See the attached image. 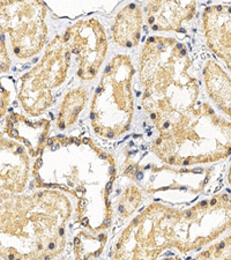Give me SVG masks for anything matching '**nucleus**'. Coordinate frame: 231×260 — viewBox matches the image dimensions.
Returning a JSON list of instances; mask_svg holds the SVG:
<instances>
[{
    "instance_id": "nucleus-1",
    "label": "nucleus",
    "mask_w": 231,
    "mask_h": 260,
    "mask_svg": "<svg viewBox=\"0 0 231 260\" xmlns=\"http://www.w3.org/2000/svg\"><path fill=\"white\" fill-rule=\"evenodd\" d=\"M78 200L56 187L0 194V258L56 259L65 253Z\"/></svg>"
},
{
    "instance_id": "nucleus-2",
    "label": "nucleus",
    "mask_w": 231,
    "mask_h": 260,
    "mask_svg": "<svg viewBox=\"0 0 231 260\" xmlns=\"http://www.w3.org/2000/svg\"><path fill=\"white\" fill-rule=\"evenodd\" d=\"M140 106L155 132L175 123L200 102L201 81L190 48L175 34H154L139 48Z\"/></svg>"
},
{
    "instance_id": "nucleus-3",
    "label": "nucleus",
    "mask_w": 231,
    "mask_h": 260,
    "mask_svg": "<svg viewBox=\"0 0 231 260\" xmlns=\"http://www.w3.org/2000/svg\"><path fill=\"white\" fill-rule=\"evenodd\" d=\"M159 161L174 168L214 162L231 153V121L200 101L175 123L156 132L150 145Z\"/></svg>"
},
{
    "instance_id": "nucleus-4",
    "label": "nucleus",
    "mask_w": 231,
    "mask_h": 260,
    "mask_svg": "<svg viewBox=\"0 0 231 260\" xmlns=\"http://www.w3.org/2000/svg\"><path fill=\"white\" fill-rule=\"evenodd\" d=\"M137 62L132 53L113 52L92 87L88 123L98 139L116 141L126 136L136 117Z\"/></svg>"
},
{
    "instance_id": "nucleus-5",
    "label": "nucleus",
    "mask_w": 231,
    "mask_h": 260,
    "mask_svg": "<svg viewBox=\"0 0 231 260\" xmlns=\"http://www.w3.org/2000/svg\"><path fill=\"white\" fill-rule=\"evenodd\" d=\"M54 22L42 0H0V75L39 59L60 31Z\"/></svg>"
},
{
    "instance_id": "nucleus-6",
    "label": "nucleus",
    "mask_w": 231,
    "mask_h": 260,
    "mask_svg": "<svg viewBox=\"0 0 231 260\" xmlns=\"http://www.w3.org/2000/svg\"><path fill=\"white\" fill-rule=\"evenodd\" d=\"M73 78L72 54L60 30L34 66L19 79L16 99L23 114L32 118L45 115L57 106Z\"/></svg>"
},
{
    "instance_id": "nucleus-7",
    "label": "nucleus",
    "mask_w": 231,
    "mask_h": 260,
    "mask_svg": "<svg viewBox=\"0 0 231 260\" xmlns=\"http://www.w3.org/2000/svg\"><path fill=\"white\" fill-rule=\"evenodd\" d=\"M182 209L150 203L134 215L113 242V259H158L175 249Z\"/></svg>"
},
{
    "instance_id": "nucleus-8",
    "label": "nucleus",
    "mask_w": 231,
    "mask_h": 260,
    "mask_svg": "<svg viewBox=\"0 0 231 260\" xmlns=\"http://www.w3.org/2000/svg\"><path fill=\"white\" fill-rule=\"evenodd\" d=\"M61 35L72 54L78 82L94 86L109 59V28L102 19L91 15L71 22L62 29Z\"/></svg>"
},
{
    "instance_id": "nucleus-9",
    "label": "nucleus",
    "mask_w": 231,
    "mask_h": 260,
    "mask_svg": "<svg viewBox=\"0 0 231 260\" xmlns=\"http://www.w3.org/2000/svg\"><path fill=\"white\" fill-rule=\"evenodd\" d=\"M231 228V197L220 194L182 209L175 250L186 254L201 250Z\"/></svg>"
},
{
    "instance_id": "nucleus-10",
    "label": "nucleus",
    "mask_w": 231,
    "mask_h": 260,
    "mask_svg": "<svg viewBox=\"0 0 231 260\" xmlns=\"http://www.w3.org/2000/svg\"><path fill=\"white\" fill-rule=\"evenodd\" d=\"M32 160L26 146L0 131V194L24 192L31 177Z\"/></svg>"
},
{
    "instance_id": "nucleus-11",
    "label": "nucleus",
    "mask_w": 231,
    "mask_h": 260,
    "mask_svg": "<svg viewBox=\"0 0 231 260\" xmlns=\"http://www.w3.org/2000/svg\"><path fill=\"white\" fill-rule=\"evenodd\" d=\"M142 6L147 27L156 34L185 32L198 15V0H147Z\"/></svg>"
},
{
    "instance_id": "nucleus-12",
    "label": "nucleus",
    "mask_w": 231,
    "mask_h": 260,
    "mask_svg": "<svg viewBox=\"0 0 231 260\" xmlns=\"http://www.w3.org/2000/svg\"><path fill=\"white\" fill-rule=\"evenodd\" d=\"M201 29L208 49L231 72V5L206 7L201 15Z\"/></svg>"
},
{
    "instance_id": "nucleus-13",
    "label": "nucleus",
    "mask_w": 231,
    "mask_h": 260,
    "mask_svg": "<svg viewBox=\"0 0 231 260\" xmlns=\"http://www.w3.org/2000/svg\"><path fill=\"white\" fill-rule=\"evenodd\" d=\"M145 24L142 4L131 2L118 10L109 28L110 41L117 51L132 53L140 48Z\"/></svg>"
},
{
    "instance_id": "nucleus-14",
    "label": "nucleus",
    "mask_w": 231,
    "mask_h": 260,
    "mask_svg": "<svg viewBox=\"0 0 231 260\" xmlns=\"http://www.w3.org/2000/svg\"><path fill=\"white\" fill-rule=\"evenodd\" d=\"M52 126L53 120L49 118H32L24 114L12 112L6 117L4 132L26 146L30 156L36 160L44 148Z\"/></svg>"
},
{
    "instance_id": "nucleus-15",
    "label": "nucleus",
    "mask_w": 231,
    "mask_h": 260,
    "mask_svg": "<svg viewBox=\"0 0 231 260\" xmlns=\"http://www.w3.org/2000/svg\"><path fill=\"white\" fill-rule=\"evenodd\" d=\"M94 86L73 85L60 96L57 103L53 128L57 132H66L74 128L81 120V116L89 106L91 90Z\"/></svg>"
},
{
    "instance_id": "nucleus-16",
    "label": "nucleus",
    "mask_w": 231,
    "mask_h": 260,
    "mask_svg": "<svg viewBox=\"0 0 231 260\" xmlns=\"http://www.w3.org/2000/svg\"><path fill=\"white\" fill-rule=\"evenodd\" d=\"M203 85L209 100L220 111L231 117V79L215 60L208 59L203 69Z\"/></svg>"
},
{
    "instance_id": "nucleus-17",
    "label": "nucleus",
    "mask_w": 231,
    "mask_h": 260,
    "mask_svg": "<svg viewBox=\"0 0 231 260\" xmlns=\"http://www.w3.org/2000/svg\"><path fill=\"white\" fill-rule=\"evenodd\" d=\"M109 230H98L87 228L86 230H78L73 240L74 258L90 259L96 258L102 253L108 243Z\"/></svg>"
},
{
    "instance_id": "nucleus-18",
    "label": "nucleus",
    "mask_w": 231,
    "mask_h": 260,
    "mask_svg": "<svg viewBox=\"0 0 231 260\" xmlns=\"http://www.w3.org/2000/svg\"><path fill=\"white\" fill-rule=\"evenodd\" d=\"M146 199V192L136 183L127 184L119 194H117L115 203H112L113 214L119 220H127L136 214Z\"/></svg>"
},
{
    "instance_id": "nucleus-19",
    "label": "nucleus",
    "mask_w": 231,
    "mask_h": 260,
    "mask_svg": "<svg viewBox=\"0 0 231 260\" xmlns=\"http://www.w3.org/2000/svg\"><path fill=\"white\" fill-rule=\"evenodd\" d=\"M16 93L15 83L12 78L0 79V120L5 118L12 102H13Z\"/></svg>"
},
{
    "instance_id": "nucleus-20",
    "label": "nucleus",
    "mask_w": 231,
    "mask_h": 260,
    "mask_svg": "<svg viewBox=\"0 0 231 260\" xmlns=\"http://www.w3.org/2000/svg\"><path fill=\"white\" fill-rule=\"evenodd\" d=\"M196 259H220L231 258V235L225 237L223 241H220L216 244H213L206 250L195 255Z\"/></svg>"
}]
</instances>
